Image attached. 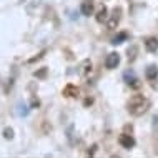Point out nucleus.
<instances>
[{"instance_id":"f257e3e1","label":"nucleus","mask_w":158,"mask_h":158,"mask_svg":"<svg viewBox=\"0 0 158 158\" xmlns=\"http://www.w3.org/2000/svg\"><path fill=\"white\" fill-rule=\"evenodd\" d=\"M148 108H150V100H148L147 97L140 95V93L133 95L130 100H128V103H127L128 113L133 115V117H142Z\"/></svg>"},{"instance_id":"f03ea898","label":"nucleus","mask_w":158,"mask_h":158,"mask_svg":"<svg viewBox=\"0 0 158 158\" xmlns=\"http://www.w3.org/2000/svg\"><path fill=\"white\" fill-rule=\"evenodd\" d=\"M122 19V8L120 7H115L112 10V14L108 15V20H106V27L112 30V28H115L118 25V22H120Z\"/></svg>"},{"instance_id":"7ed1b4c3","label":"nucleus","mask_w":158,"mask_h":158,"mask_svg":"<svg viewBox=\"0 0 158 158\" xmlns=\"http://www.w3.org/2000/svg\"><path fill=\"white\" fill-rule=\"evenodd\" d=\"M120 63V55L118 53H108L105 58V67L108 68V70H113V68H117V65Z\"/></svg>"},{"instance_id":"20e7f679","label":"nucleus","mask_w":158,"mask_h":158,"mask_svg":"<svg viewBox=\"0 0 158 158\" xmlns=\"http://www.w3.org/2000/svg\"><path fill=\"white\" fill-rule=\"evenodd\" d=\"M118 142H120V145L123 148H128V150H130L131 147H133L135 145V140H133V136L131 135H120V138H118Z\"/></svg>"},{"instance_id":"39448f33","label":"nucleus","mask_w":158,"mask_h":158,"mask_svg":"<svg viewBox=\"0 0 158 158\" xmlns=\"http://www.w3.org/2000/svg\"><path fill=\"white\" fill-rule=\"evenodd\" d=\"M145 47H147V50L148 52H156V48H158V38L156 37H148V38H145Z\"/></svg>"},{"instance_id":"423d86ee","label":"nucleus","mask_w":158,"mask_h":158,"mask_svg":"<svg viewBox=\"0 0 158 158\" xmlns=\"http://www.w3.org/2000/svg\"><path fill=\"white\" fill-rule=\"evenodd\" d=\"M90 73H92V62L90 60H83L82 63H80V75H82L83 78H87Z\"/></svg>"},{"instance_id":"0eeeda50","label":"nucleus","mask_w":158,"mask_h":158,"mask_svg":"<svg viewBox=\"0 0 158 158\" xmlns=\"http://www.w3.org/2000/svg\"><path fill=\"white\" fill-rule=\"evenodd\" d=\"M125 80H127V83L130 85V87H133V88H138L140 87V83H138V78L135 77L133 72H125Z\"/></svg>"},{"instance_id":"6e6552de","label":"nucleus","mask_w":158,"mask_h":158,"mask_svg":"<svg viewBox=\"0 0 158 158\" xmlns=\"http://www.w3.org/2000/svg\"><path fill=\"white\" fill-rule=\"evenodd\" d=\"M106 20H108V10H106V7H102L100 10L97 12V22L98 23H106Z\"/></svg>"},{"instance_id":"1a4fd4ad","label":"nucleus","mask_w":158,"mask_h":158,"mask_svg":"<svg viewBox=\"0 0 158 158\" xmlns=\"http://www.w3.org/2000/svg\"><path fill=\"white\" fill-rule=\"evenodd\" d=\"M63 95L65 97H77L78 95V88H77L75 85H67V87L63 88Z\"/></svg>"},{"instance_id":"9d476101","label":"nucleus","mask_w":158,"mask_h":158,"mask_svg":"<svg viewBox=\"0 0 158 158\" xmlns=\"http://www.w3.org/2000/svg\"><path fill=\"white\" fill-rule=\"evenodd\" d=\"M82 14L87 15V17L93 14V3L90 2V0H87V2L82 3Z\"/></svg>"},{"instance_id":"9b49d317","label":"nucleus","mask_w":158,"mask_h":158,"mask_svg":"<svg viewBox=\"0 0 158 158\" xmlns=\"http://www.w3.org/2000/svg\"><path fill=\"white\" fill-rule=\"evenodd\" d=\"M145 75H147L148 80H155L156 77H158V68L155 65H150V67L147 68V72H145Z\"/></svg>"},{"instance_id":"f8f14e48","label":"nucleus","mask_w":158,"mask_h":158,"mask_svg":"<svg viewBox=\"0 0 158 158\" xmlns=\"http://www.w3.org/2000/svg\"><path fill=\"white\" fill-rule=\"evenodd\" d=\"M125 38H127V33H120V35H117V37L113 38L112 44H115V45H117V44H122V42L125 40Z\"/></svg>"},{"instance_id":"ddd939ff","label":"nucleus","mask_w":158,"mask_h":158,"mask_svg":"<svg viewBox=\"0 0 158 158\" xmlns=\"http://www.w3.org/2000/svg\"><path fill=\"white\" fill-rule=\"evenodd\" d=\"M12 135H14V131L7 128V130H5V138H12Z\"/></svg>"}]
</instances>
